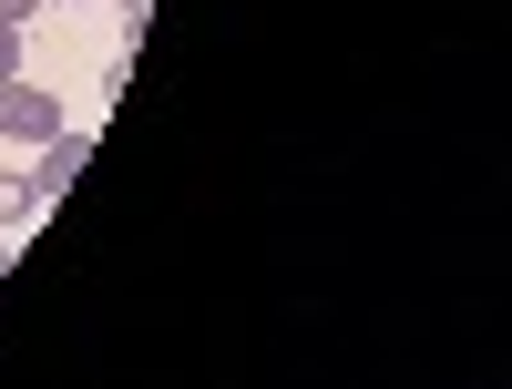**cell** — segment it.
I'll return each instance as SVG.
<instances>
[{
    "instance_id": "cell-4",
    "label": "cell",
    "mask_w": 512,
    "mask_h": 389,
    "mask_svg": "<svg viewBox=\"0 0 512 389\" xmlns=\"http://www.w3.org/2000/svg\"><path fill=\"white\" fill-rule=\"evenodd\" d=\"M11 72H21V31L0 21V82H11Z\"/></svg>"
},
{
    "instance_id": "cell-1",
    "label": "cell",
    "mask_w": 512,
    "mask_h": 389,
    "mask_svg": "<svg viewBox=\"0 0 512 389\" xmlns=\"http://www.w3.org/2000/svg\"><path fill=\"white\" fill-rule=\"evenodd\" d=\"M0 134H11V144H52V134H62V103L41 93V82L11 72V82H0Z\"/></svg>"
},
{
    "instance_id": "cell-6",
    "label": "cell",
    "mask_w": 512,
    "mask_h": 389,
    "mask_svg": "<svg viewBox=\"0 0 512 389\" xmlns=\"http://www.w3.org/2000/svg\"><path fill=\"white\" fill-rule=\"evenodd\" d=\"M144 11H154V0H123V31H134V41H144Z\"/></svg>"
},
{
    "instance_id": "cell-3",
    "label": "cell",
    "mask_w": 512,
    "mask_h": 389,
    "mask_svg": "<svg viewBox=\"0 0 512 389\" xmlns=\"http://www.w3.org/2000/svg\"><path fill=\"white\" fill-rule=\"evenodd\" d=\"M31 215H41V185H31V175H0V236L31 226Z\"/></svg>"
},
{
    "instance_id": "cell-2",
    "label": "cell",
    "mask_w": 512,
    "mask_h": 389,
    "mask_svg": "<svg viewBox=\"0 0 512 389\" xmlns=\"http://www.w3.org/2000/svg\"><path fill=\"white\" fill-rule=\"evenodd\" d=\"M82 164H93V134H72V123H62V134L52 144H41V164H31V185H41V205H52L72 175H82Z\"/></svg>"
},
{
    "instance_id": "cell-7",
    "label": "cell",
    "mask_w": 512,
    "mask_h": 389,
    "mask_svg": "<svg viewBox=\"0 0 512 389\" xmlns=\"http://www.w3.org/2000/svg\"><path fill=\"white\" fill-rule=\"evenodd\" d=\"M0 267H11V236H0Z\"/></svg>"
},
{
    "instance_id": "cell-5",
    "label": "cell",
    "mask_w": 512,
    "mask_h": 389,
    "mask_svg": "<svg viewBox=\"0 0 512 389\" xmlns=\"http://www.w3.org/2000/svg\"><path fill=\"white\" fill-rule=\"evenodd\" d=\"M31 11H41V0H0V21H11V31H21V21H31Z\"/></svg>"
}]
</instances>
